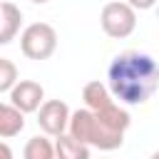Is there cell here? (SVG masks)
Listing matches in <instances>:
<instances>
[{
    "mask_svg": "<svg viewBox=\"0 0 159 159\" xmlns=\"http://www.w3.org/2000/svg\"><path fill=\"white\" fill-rule=\"evenodd\" d=\"M107 82L112 97H117L122 104L139 107L149 102L159 87V65L147 52L127 50L112 60L107 70Z\"/></svg>",
    "mask_w": 159,
    "mask_h": 159,
    "instance_id": "cell-1",
    "label": "cell"
},
{
    "mask_svg": "<svg viewBox=\"0 0 159 159\" xmlns=\"http://www.w3.org/2000/svg\"><path fill=\"white\" fill-rule=\"evenodd\" d=\"M67 134H72L75 139H80L82 144L87 147H97L102 152H112V149H119L124 144V132H117L112 127H107L94 112H89L87 107L84 109H77V112H70V124H67Z\"/></svg>",
    "mask_w": 159,
    "mask_h": 159,
    "instance_id": "cell-2",
    "label": "cell"
},
{
    "mask_svg": "<svg viewBox=\"0 0 159 159\" xmlns=\"http://www.w3.org/2000/svg\"><path fill=\"white\" fill-rule=\"evenodd\" d=\"M20 50L27 60H47L57 50V32L47 22H32L20 32Z\"/></svg>",
    "mask_w": 159,
    "mask_h": 159,
    "instance_id": "cell-3",
    "label": "cell"
},
{
    "mask_svg": "<svg viewBox=\"0 0 159 159\" xmlns=\"http://www.w3.org/2000/svg\"><path fill=\"white\" fill-rule=\"evenodd\" d=\"M99 25L104 30L107 37L112 40H124L134 32L137 27V10L127 2H119V0H112L102 7L99 12Z\"/></svg>",
    "mask_w": 159,
    "mask_h": 159,
    "instance_id": "cell-4",
    "label": "cell"
},
{
    "mask_svg": "<svg viewBox=\"0 0 159 159\" xmlns=\"http://www.w3.org/2000/svg\"><path fill=\"white\" fill-rule=\"evenodd\" d=\"M37 124L50 137L65 134L67 124H70V107L62 99H47V102H42L40 109H37Z\"/></svg>",
    "mask_w": 159,
    "mask_h": 159,
    "instance_id": "cell-5",
    "label": "cell"
},
{
    "mask_svg": "<svg viewBox=\"0 0 159 159\" xmlns=\"http://www.w3.org/2000/svg\"><path fill=\"white\" fill-rule=\"evenodd\" d=\"M42 102H45V89L35 80H17L15 87L10 89V104L17 107L22 114L37 112Z\"/></svg>",
    "mask_w": 159,
    "mask_h": 159,
    "instance_id": "cell-6",
    "label": "cell"
},
{
    "mask_svg": "<svg viewBox=\"0 0 159 159\" xmlns=\"http://www.w3.org/2000/svg\"><path fill=\"white\" fill-rule=\"evenodd\" d=\"M22 25V12L15 2H0V45H7L17 37Z\"/></svg>",
    "mask_w": 159,
    "mask_h": 159,
    "instance_id": "cell-7",
    "label": "cell"
},
{
    "mask_svg": "<svg viewBox=\"0 0 159 159\" xmlns=\"http://www.w3.org/2000/svg\"><path fill=\"white\" fill-rule=\"evenodd\" d=\"M82 99H84V107H87L89 112H102V109H107L109 104H114L109 87L102 84L99 80H92V82L84 84V89H82Z\"/></svg>",
    "mask_w": 159,
    "mask_h": 159,
    "instance_id": "cell-8",
    "label": "cell"
},
{
    "mask_svg": "<svg viewBox=\"0 0 159 159\" xmlns=\"http://www.w3.org/2000/svg\"><path fill=\"white\" fill-rule=\"evenodd\" d=\"M22 129H25V114L12 104L0 102V139L17 137Z\"/></svg>",
    "mask_w": 159,
    "mask_h": 159,
    "instance_id": "cell-9",
    "label": "cell"
},
{
    "mask_svg": "<svg viewBox=\"0 0 159 159\" xmlns=\"http://www.w3.org/2000/svg\"><path fill=\"white\" fill-rule=\"evenodd\" d=\"M55 159H89V147L75 139L72 134L55 137Z\"/></svg>",
    "mask_w": 159,
    "mask_h": 159,
    "instance_id": "cell-10",
    "label": "cell"
},
{
    "mask_svg": "<svg viewBox=\"0 0 159 159\" xmlns=\"http://www.w3.org/2000/svg\"><path fill=\"white\" fill-rule=\"evenodd\" d=\"M25 159H55V144L45 137H32L25 149H22Z\"/></svg>",
    "mask_w": 159,
    "mask_h": 159,
    "instance_id": "cell-11",
    "label": "cell"
},
{
    "mask_svg": "<svg viewBox=\"0 0 159 159\" xmlns=\"http://www.w3.org/2000/svg\"><path fill=\"white\" fill-rule=\"evenodd\" d=\"M17 82V67L12 60L0 57V92H10Z\"/></svg>",
    "mask_w": 159,
    "mask_h": 159,
    "instance_id": "cell-12",
    "label": "cell"
},
{
    "mask_svg": "<svg viewBox=\"0 0 159 159\" xmlns=\"http://www.w3.org/2000/svg\"><path fill=\"white\" fill-rule=\"evenodd\" d=\"M154 2L157 0H127V5H132L134 10H149V7H154Z\"/></svg>",
    "mask_w": 159,
    "mask_h": 159,
    "instance_id": "cell-13",
    "label": "cell"
},
{
    "mask_svg": "<svg viewBox=\"0 0 159 159\" xmlns=\"http://www.w3.org/2000/svg\"><path fill=\"white\" fill-rule=\"evenodd\" d=\"M0 159H12V149L5 142H0Z\"/></svg>",
    "mask_w": 159,
    "mask_h": 159,
    "instance_id": "cell-14",
    "label": "cell"
},
{
    "mask_svg": "<svg viewBox=\"0 0 159 159\" xmlns=\"http://www.w3.org/2000/svg\"><path fill=\"white\" fill-rule=\"evenodd\" d=\"M30 2H35V5H42V2H50V0H30Z\"/></svg>",
    "mask_w": 159,
    "mask_h": 159,
    "instance_id": "cell-15",
    "label": "cell"
},
{
    "mask_svg": "<svg viewBox=\"0 0 159 159\" xmlns=\"http://www.w3.org/2000/svg\"><path fill=\"white\" fill-rule=\"evenodd\" d=\"M149 159H159V152H154V154H152V157H149Z\"/></svg>",
    "mask_w": 159,
    "mask_h": 159,
    "instance_id": "cell-16",
    "label": "cell"
}]
</instances>
